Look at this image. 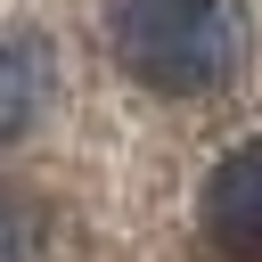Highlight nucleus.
Returning a JSON list of instances; mask_svg holds the SVG:
<instances>
[{
	"instance_id": "1",
	"label": "nucleus",
	"mask_w": 262,
	"mask_h": 262,
	"mask_svg": "<svg viewBox=\"0 0 262 262\" xmlns=\"http://www.w3.org/2000/svg\"><path fill=\"white\" fill-rule=\"evenodd\" d=\"M106 49L164 98H213L246 66L237 0H106Z\"/></svg>"
},
{
	"instance_id": "4",
	"label": "nucleus",
	"mask_w": 262,
	"mask_h": 262,
	"mask_svg": "<svg viewBox=\"0 0 262 262\" xmlns=\"http://www.w3.org/2000/svg\"><path fill=\"white\" fill-rule=\"evenodd\" d=\"M33 246H41L33 205H25L16 188H0V262H33Z\"/></svg>"
},
{
	"instance_id": "2",
	"label": "nucleus",
	"mask_w": 262,
	"mask_h": 262,
	"mask_svg": "<svg viewBox=\"0 0 262 262\" xmlns=\"http://www.w3.org/2000/svg\"><path fill=\"white\" fill-rule=\"evenodd\" d=\"M205 262H262V139H237L196 196Z\"/></svg>"
},
{
	"instance_id": "3",
	"label": "nucleus",
	"mask_w": 262,
	"mask_h": 262,
	"mask_svg": "<svg viewBox=\"0 0 262 262\" xmlns=\"http://www.w3.org/2000/svg\"><path fill=\"white\" fill-rule=\"evenodd\" d=\"M57 106V66L41 33H0V139L41 131V115Z\"/></svg>"
}]
</instances>
